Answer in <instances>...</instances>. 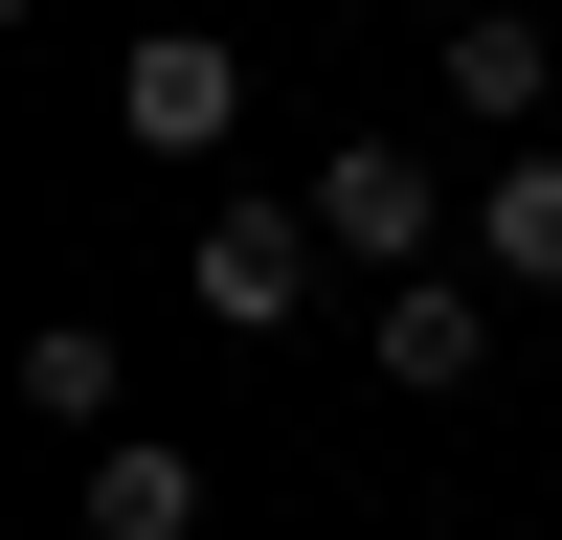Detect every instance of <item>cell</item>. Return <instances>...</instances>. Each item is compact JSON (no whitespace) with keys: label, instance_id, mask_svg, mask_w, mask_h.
I'll return each instance as SVG.
<instances>
[{"label":"cell","instance_id":"cell-1","mask_svg":"<svg viewBox=\"0 0 562 540\" xmlns=\"http://www.w3.org/2000/svg\"><path fill=\"white\" fill-rule=\"evenodd\" d=\"M315 225H338L360 270H450V248H473V203H450L405 135H338V158H315Z\"/></svg>","mask_w":562,"mask_h":540},{"label":"cell","instance_id":"cell-3","mask_svg":"<svg viewBox=\"0 0 562 540\" xmlns=\"http://www.w3.org/2000/svg\"><path fill=\"white\" fill-rule=\"evenodd\" d=\"M113 113H135V158H225V135H248V45H203V23H158L113 68Z\"/></svg>","mask_w":562,"mask_h":540},{"label":"cell","instance_id":"cell-8","mask_svg":"<svg viewBox=\"0 0 562 540\" xmlns=\"http://www.w3.org/2000/svg\"><path fill=\"white\" fill-rule=\"evenodd\" d=\"M23 405H45V428H113V338H90V315H45V338H23Z\"/></svg>","mask_w":562,"mask_h":540},{"label":"cell","instance_id":"cell-4","mask_svg":"<svg viewBox=\"0 0 562 540\" xmlns=\"http://www.w3.org/2000/svg\"><path fill=\"white\" fill-rule=\"evenodd\" d=\"M428 90H450L473 135H540V90H562V23H540V0H473V23L428 45Z\"/></svg>","mask_w":562,"mask_h":540},{"label":"cell","instance_id":"cell-7","mask_svg":"<svg viewBox=\"0 0 562 540\" xmlns=\"http://www.w3.org/2000/svg\"><path fill=\"white\" fill-rule=\"evenodd\" d=\"M90 540H203V450H158V428H90Z\"/></svg>","mask_w":562,"mask_h":540},{"label":"cell","instance_id":"cell-2","mask_svg":"<svg viewBox=\"0 0 562 540\" xmlns=\"http://www.w3.org/2000/svg\"><path fill=\"white\" fill-rule=\"evenodd\" d=\"M180 270H203V315H225V338H270V315L338 270V225H315V203H203V225H180Z\"/></svg>","mask_w":562,"mask_h":540},{"label":"cell","instance_id":"cell-5","mask_svg":"<svg viewBox=\"0 0 562 540\" xmlns=\"http://www.w3.org/2000/svg\"><path fill=\"white\" fill-rule=\"evenodd\" d=\"M473 360H495V293H473V270H383V383H405V405H450Z\"/></svg>","mask_w":562,"mask_h":540},{"label":"cell","instance_id":"cell-6","mask_svg":"<svg viewBox=\"0 0 562 540\" xmlns=\"http://www.w3.org/2000/svg\"><path fill=\"white\" fill-rule=\"evenodd\" d=\"M473 270H495V293H562V158H540V135H495V180H473Z\"/></svg>","mask_w":562,"mask_h":540}]
</instances>
